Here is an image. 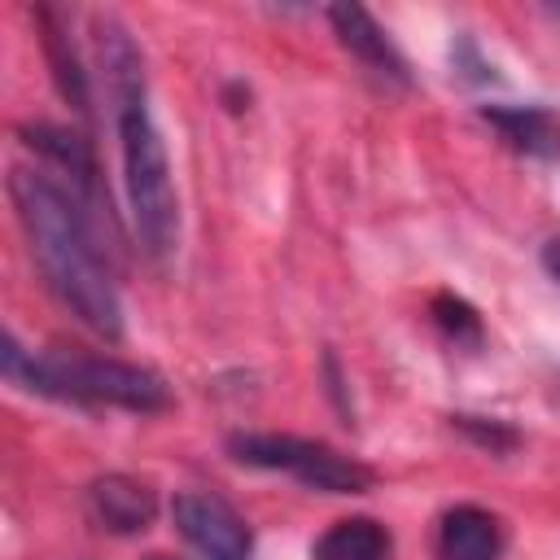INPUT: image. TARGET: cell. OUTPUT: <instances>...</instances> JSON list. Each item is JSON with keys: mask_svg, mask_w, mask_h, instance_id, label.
<instances>
[{"mask_svg": "<svg viewBox=\"0 0 560 560\" xmlns=\"http://www.w3.org/2000/svg\"><path fill=\"white\" fill-rule=\"evenodd\" d=\"M542 262H547V271H551V276H556V284H560V241H547Z\"/></svg>", "mask_w": 560, "mask_h": 560, "instance_id": "14", "label": "cell"}, {"mask_svg": "<svg viewBox=\"0 0 560 560\" xmlns=\"http://www.w3.org/2000/svg\"><path fill=\"white\" fill-rule=\"evenodd\" d=\"M39 26H44V52H48L57 92H61L79 114H88V74H83V61H79L70 35L61 31V22H57L52 9H39Z\"/></svg>", "mask_w": 560, "mask_h": 560, "instance_id": "11", "label": "cell"}, {"mask_svg": "<svg viewBox=\"0 0 560 560\" xmlns=\"http://www.w3.org/2000/svg\"><path fill=\"white\" fill-rule=\"evenodd\" d=\"M394 542H389V529L372 516H346V521H332L315 547H311V560H389Z\"/></svg>", "mask_w": 560, "mask_h": 560, "instance_id": "10", "label": "cell"}, {"mask_svg": "<svg viewBox=\"0 0 560 560\" xmlns=\"http://www.w3.org/2000/svg\"><path fill=\"white\" fill-rule=\"evenodd\" d=\"M175 529L184 534V542L201 556V560H249L254 551V534L245 525V516L206 490H184L171 503Z\"/></svg>", "mask_w": 560, "mask_h": 560, "instance_id": "5", "label": "cell"}, {"mask_svg": "<svg viewBox=\"0 0 560 560\" xmlns=\"http://www.w3.org/2000/svg\"><path fill=\"white\" fill-rule=\"evenodd\" d=\"M144 560H171V556H162V551H153V556H144Z\"/></svg>", "mask_w": 560, "mask_h": 560, "instance_id": "15", "label": "cell"}, {"mask_svg": "<svg viewBox=\"0 0 560 560\" xmlns=\"http://www.w3.org/2000/svg\"><path fill=\"white\" fill-rule=\"evenodd\" d=\"M22 136H26L31 149H39L44 158H52V162H57L61 171H70L83 188H92V179H96V162H92V149H88L83 136L61 131V127H48V122H39V127H22Z\"/></svg>", "mask_w": 560, "mask_h": 560, "instance_id": "12", "label": "cell"}, {"mask_svg": "<svg viewBox=\"0 0 560 560\" xmlns=\"http://www.w3.org/2000/svg\"><path fill=\"white\" fill-rule=\"evenodd\" d=\"M328 22H332L341 48H346L363 70H372V74L385 79V83H407V79H411L402 52L394 48V39L381 31V22H376L363 4H332V9H328Z\"/></svg>", "mask_w": 560, "mask_h": 560, "instance_id": "6", "label": "cell"}, {"mask_svg": "<svg viewBox=\"0 0 560 560\" xmlns=\"http://www.w3.org/2000/svg\"><path fill=\"white\" fill-rule=\"evenodd\" d=\"M508 547V529L494 512L477 503H455L442 512L438 534H433V556L438 560H499Z\"/></svg>", "mask_w": 560, "mask_h": 560, "instance_id": "7", "label": "cell"}, {"mask_svg": "<svg viewBox=\"0 0 560 560\" xmlns=\"http://www.w3.org/2000/svg\"><path fill=\"white\" fill-rule=\"evenodd\" d=\"M9 201L26 232L31 258L48 284V293L92 332L118 341L122 337V302L109 280V267L96 249V236L74 201L57 179L13 166L9 171Z\"/></svg>", "mask_w": 560, "mask_h": 560, "instance_id": "1", "label": "cell"}, {"mask_svg": "<svg viewBox=\"0 0 560 560\" xmlns=\"http://www.w3.org/2000/svg\"><path fill=\"white\" fill-rule=\"evenodd\" d=\"M228 451H232L236 464L289 472L302 486H315V490H328V494L372 490V468L332 451L328 442H311V438H293V433H232Z\"/></svg>", "mask_w": 560, "mask_h": 560, "instance_id": "4", "label": "cell"}, {"mask_svg": "<svg viewBox=\"0 0 560 560\" xmlns=\"http://www.w3.org/2000/svg\"><path fill=\"white\" fill-rule=\"evenodd\" d=\"M433 315H438V324L446 328V337H455V346H477V341H481V319H477V311H472L464 298L438 293V298H433Z\"/></svg>", "mask_w": 560, "mask_h": 560, "instance_id": "13", "label": "cell"}, {"mask_svg": "<svg viewBox=\"0 0 560 560\" xmlns=\"http://www.w3.org/2000/svg\"><path fill=\"white\" fill-rule=\"evenodd\" d=\"M0 372L18 389L74 402V407H122V411H162L171 407V389L158 372L105 354H31L13 332L0 341Z\"/></svg>", "mask_w": 560, "mask_h": 560, "instance_id": "3", "label": "cell"}, {"mask_svg": "<svg viewBox=\"0 0 560 560\" xmlns=\"http://www.w3.org/2000/svg\"><path fill=\"white\" fill-rule=\"evenodd\" d=\"M88 512L109 534H140V529H149L158 499L144 481H136L127 472H109L88 486Z\"/></svg>", "mask_w": 560, "mask_h": 560, "instance_id": "8", "label": "cell"}, {"mask_svg": "<svg viewBox=\"0 0 560 560\" xmlns=\"http://www.w3.org/2000/svg\"><path fill=\"white\" fill-rule=\"evenodd\" d=\"M481 118L503 136L508 149H516L525 158L560 153V118L542 105H486Z\"/></svg>", "mask_w": 560, "mask_h": 560, "instance_id": "9", "label": "cell"}, {"mask_svg": "<svg viewBox=\"0 0 560 560\" xmlns=\"http://www.w3.org/2000/svg\"><path fill=\"white\" fill-rule=\"evenodd\" d=\"M101 57L114 92V122H118V153H122V188L131 206V223L140 245L153 258H166L179 245V197L171 179V158L162 131L149 114L144 96V66L136 44L118 22L105 18L101 26Z\"/></svg>", "mask_w": 560, "mask_h": 560, "instance_id": "2", "label": "cell"}]
</instances>
